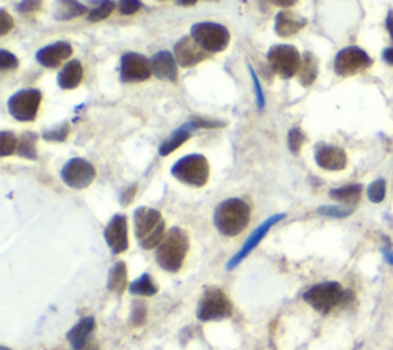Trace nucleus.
Here are the masks:
<instances>
[{"label": "nucleus", "mask_w": 393, "mask_h": 350, "mask_svg": "<svg viewBox=\"0 0 393 350\" xmlns=\"http://www.w3.org/2000/svg\"><path fill=\"white\" fill-rule=\"evenodd\" d=\"M19 66V60L14 54L8 52L5 50L0 51V69L8 71V69H15Z\"/></svg>", "instance_id": "36"}, {"label": "nucleus", "mask_w": 393, "mask_h": 350, "mask_svg": "<svg viewBox=\"0 0 393 350\" xmlns=\"http://www.w3.org/2000/svg\"><path fill=\"white\" fill-rule=\"evenodd\" d=\"M318 212L321 216H326V217H335V218H343V217H348L352 214V209H345V208H338V206H323V208H320Z\"/></svg>", "instance_id": "35"}, {"label": "nucleus", "mask_w": 393, "mask_h": 350, "mask_svg": "<svg viewBox=\"0 0 393 350\" xmlns=\"http://www.w3.org/2000/svg\"><path fill=\"white\" fill-rule=\"evenodd\" d=\"M59 86L62 90H76L83 80V66L78 60H71L59 73Z\"/></svg>", "instance_id": "21"}, {"label": "nucleus", "mask_w": 393, "mask_h": 350, "mask_svg": "<svg viewBox=\"0 0 393 350\" xmlns=\"http://www.w3.org/2000/svg\"><path fill=\"white\" fill-rule=\"evenodd\" d=\"M17 148H19V140L13 132L3 131L0 134V154H2V157L11 155Z\"/></svg>", "instance_id": "30"}, {"label": "nucleus", "mask_w": 393, "mask_h": 350, "mask_svg": "<svg viewBox=\"0 0 393 350\" xmlns=\"http://www.w3.org/2000/svg\"><path fill=\"white\" fill-rule=\"evenodd\" d=\"M73 55V46L66 42H56L42 48L36 54L37 62L45 68H57Z\"/></svg>", "instance_id": "17"}, {"label": "nucleus", "mask_w": 393, "mask_h": 350, "mask_svg": "<svg viewBox=\"0 0 393 350\" xmlns=\"http://www.w3.org/2000/svg\"><path fill=\"white\" fill-rule=\"evenodd\" d=\"M163 2H164V0H163Z\"/></svg>", "instance_id": "48"}, {"label": "nucleus", "mask_w": 393, "mask_h": 350, "mask_svg": "<svg viewBox=\"0 0 393 350\" xmlns=\"http://www.w3.org/2000/svg\"><path fill=\"white\" fill-rule=\"evenodd\" d=\"M361 190H363L361 185H349V186H344L340 189L330 190V197L335 198V200H338V202L355 203V202H358Z\"/></svg>", "instance_id": "27"}, {"label": "nucleus", "mask_w": 393, "mask_h": 350, "mask_svg": "<svg viewBox=\"0 0 393 350\" xmlns=\"http://www.w3.org/2000/svg\"><path fill=\"white\" fill-rule=\"evenodd\" d=\"M384 255H386V260L390 262V265H393V253L390 251H386L384 252Z\"/></svg>", "instance_id": "46"}, {"label": "nucleus", "mask_w": 393, "mask_h": 350, "mask_svg": "<svg viewBox=\"0 0 393 350\" xmlns=\"http://www.w3.org/2000/svg\"><path fill=\"white\" fill-rule=\"evenodd\" d=\"M152 74L151 60L137 52H128L122 57L120 78L124 83H140L148 80Z\"/></svg>", "instance_id": "12"}, {"label": "nucleus", "mask_w": 393, "mask_h": 350, "mask_svg": "<svg viewBox=\"0 0 393 350\" xmlns=\"http://www.w3.org/2000/svg\"><path fill=\"white\" fill-rule=\"evenodd\" d=\"M318 59L312 52H304L301 57V65L298 69V80L303 86H310L313 82L317 80L318 77Z\"/></svg>", "instance_id": "24"}, {"label": "nucleus", "mask_w": 393, "mask_h": 350, "mask_svg": "<svg viewBox=\"0 0 393 350\" xmlns=\"http://www.w3.org/2000/svg\"><path fill=\"white\" fill-rule=\"evenodd\" d=\"M115 8V4L113 0H101V2L94 8V10L90 11L88 14V20L90 22H100V20H105L108 19L109 15L113 14Z\"/></svg>", "instance_id": "29"}, {"label": "nucleus", "mask_w": 393, "mask_h": 350, "mask_svg": "<svg viewBox=\"0 0 393 350\" xmlns=\"http://www.w3.org/2000/svg\"><path fill=\"white\" fill-rule=\"evenodd\" d=\"M157 286L152 281V278L149 274L141 275L137 281H134L129 286V292L134 293V295H140V297H152L157 293Z\"/></svg>", "instance_id": "26"}, {"label": "nucleus", "mask_w": 393, "mask_h": 350, "mask_svg": "<svg viewBox=\"0 0 393 350\" xmlns=\"http://www.w3.org/2000/svg\"><path fill=\"white\" fill-rule=\"evenodd\" d=\"M96 178V168L83 158H71L62 169V180L73 189L88 188Z\"/></svg>", "instance_id": "11"}, {"label": "nucleus", "mask_w": 393, "mask_h": 350, "mask_svg": "<svg viewBox=\"0 0 393 350\" xmlns=\"http://www.w3.org/2000/svg\"><path fill=\"white\" fill-rule=\"evenodd\" d=\"M371 65L372 59L369 57L366 51L357 46H349L336 54L334 69L338 76L349 77L361 73V71L367 69Z\"/></svg>", "instance_id": "10"}, {"label": "nucleus", "mask_w": 393, "mask_h": 350, "mask_svg": "<svg viewBox=\"0 0 393 350\" xmlns=\"http://www.w3.org/2000/svg\"><path fill=\"white\" fill-rule=\"evenodd\" d=\"M86 11H88V8L78 0H56V4H54V19L59 22L77 19Z\"/></svg>", "instance_id": "22"}, {"label": "nucleus", "mask_w": 393, "mask_h": 350, "mask_svg": "<svg viewBox=\"0 0 393 350\" xmlns=\"http://www.w3.org/2000/svg\"><path fill=\"white\" fill-rule=\"evenodd\" d=\"M43 0H22L17 4V11L19 13H36L42 8Z\"/></svg>", "instance_id": "37"}, {"label": "nucleus", "mask_w": 393, "mask_h": 350, "mask_svg": "<svg viewBox=\"0 0 393 350\" xmlns=\"http://www.w3.org/2000/svg\"><path fill=\"white\" fill-rule=\"evenodd\" d=\"M367 195H369V200L372 203H381L384 200V197H386V181L383 178L373 181L367 189Z\"/></svg>", "instance_id": "31"}, {"label": "nucleus", "mask_w": 393, "mask_h": 350, "mask_svg": "<svg viewBox=\"0 0 393 350\" xmlns=\"http://www.w3.org/2000/svg\"><path fill=\"white\" fill-rule=\"evenodd\" d=\"M128 284V270L127 265L123 261L115 262L114 267L109 270V278H108V289L120 295L123 290L127 289Z\"/></svg>", "instance_id": "25"}, {"label": "nucleus", "mask_w": 393, "mask_h": 350, "mask_svg": "<svg viewBox=\"0 0 393 350\" xmlns=\"http://www.w3.org/2000/svg\"><path fill=\"white\" fill-rule=\"evenodd\" d=\"M250 221V208L240 198H229L220 203L214 214V223L220 234L237 237L245 230Z\"/></svg>", "instance_id": "1"}, {"label": "nucleus", "mask_w": 393, "mask_h": 350, "mask_svg": "<svg viewBox=\"0 0 393 350\" xmlns=\"http://www.w3.org/2000/svg\"><path fill=\"white\" fill-rule=\"evenodd\" d=\"M68 134H69V126H68V123H64V125L57 126V128L45 131L43 139L48 140V141H65L66 137H68Z\"/></svg>", "instance_id": "33"}, {"label": "nucleus", "mask_w": 393, "mask_h": 350, "mask_svg": "<svg viewBox=\"0 0 393 350\" xmlns=\"http://www.w3.org/2000/svg\"><path fill=\"white\" fill-rule=\"evenodd\" d=\"M196 2H199V0H177V4H178L180 6H192V5H195Z\"/></svg>", "instance_id": "45"}, {"label": "nucleus", "mask_w": 393, "mask_h": 350, "mask_svg": "<svg viewBox=\"0 0 393 350\" xmlns=\"http://www.w3.org/2000/svg\"><path fill=\"white\" fill-rule=\"evenodd\" d=\"M308 25V20H306L303 15L296 14L294 11H280L275 18V33L280 37H290L295 36L296 33Z\"/></svg>", "instance_id": "19"}, {"label": "nucleus", "mask_w": 393, "mask_h": 350, "mask_svg": "<svg viewBox=\"0 0 393 350\" xmlns=\"http://www.w3.org/2000/svg\"><path fill=\"white\" fill-rule=\"evenodd\" d=\"M344 300V290L340 283L330 281L317 284L304 293V301L321 314H329Z\"/></svg>", "instance_id": "7"}, {"label": "nucleus", "mask_w": 393, "mask_h": 350, "mask_svg": "<svg viewBox=\"0 0 393 350\" xmlns=\"http://www.w3.org/2000/svg\"><path fill=\"white\" fill-rule=\"evenodd\" d=\"M96 329V320L92 316H86L78 321L73 329L68 332V341L73 350H85L91 341V335Z\"/></svg>", "instance_id": "20"}, {"label": "nucleus", "mask_w": 393, "mask_h": 350, "mask_svg": "<svg viewBox=\"0 0 393 350\" xmlns=\"http://www.w3.org/2000/svg\"><path fill=\"white\" fill-rule=\"evenodd\" d=\"M384 59H386V62H389L390 65H393V48H389V50L384 51Z\"/></svg>", "instance_id": "44"}, {"label": "nucleus", "mask_w": 393, "mask_h": 350, "mask_svg": "<svg viewBox=\"0 0 393 350\" xmlns=\"http://www.w3.org/2000/svg\"><path fill=\"white\" fill-rule=\"evenodd\" d=\"M267 60L273 69L283 78H292L301 65V55L292 45H275L267 51Z\"/></svg>", "instance_id": "6"}, {"label": "nucleus", "mask_w": 393, "mask_h": 350, "mask_svg": "<svg viewBox=\"0 0 393 350\" xmlns=\"http://www.w3.org/2000/svg\"><path fill=\"white\" fill-rule=\"evenodd\" d=\"M194 130H195V126L190 122V123H186L185 126H182V128H178L177 131L172 132L171 137L160 146V150H159L160 155L166 157V155L174 153L176 149H178L180 146L183 145V143H186L187 140L191 139Z\"/></svg>", "instance_id": "23"}, {"label": "nucleus", "mask_w": 393, "mask_h": 350, "mask_svg": "<svg viewBox=\"0 0 393 350\" xmlns=\"http://www.w3.org/2000/svg\"><path fill=\"white\" fill-rule=\"evenodd\" d=\"M199 318L201 321H218L232 315L231 300L220 289H209L204 293L199 306Z\"/></svg>", "instance_id": "9"}, {"label": "nucleus", "mask_w": 393, "mask_h": 350, "mask_svg": "<svg viewBox=\"0 0 393 350\" xmlns=\"http://www.w3.org/2000/svg\"><path fill=\"white\" fill-rule=\"evenodd\" d=\"M146 314V309L143 304H137L136 309H134V312H132V323L138 326L145 321V315Z\"/></svg>", "instance_id": "41"}, {"label": "nucleus", "mask_w": 393, "mask_h": 350, "mask_svg": "<svg viewBox=\"0 0 393 350\" xmlns=\"http://www.w3.org/2000/svg\"><path fill=\"white\" fill-rule=\"evenodd\" d=\"M306 141V135L303 134V131L300 128H294L290 130L289 137H287V143H289V149L292 154H300V150Z\"/></svg>", "instance_id": "32"}, {"label": "nucleus", "mask_w": 393, "mask_h": 350, "mask_svg": "<svg viewBox=\"0 0 393 350\" xmlns=\"http://www.w3.org/2000/svg\"><path fill=\"white\" fill-rule=\"evenodd\" d=\"M134 226H136V235L138 243L143 249L159 248V244L164 238V221L162 214L152 209L141 206L134 212Z\"/></svg>", "instance_id": "3"}, {"label": "nucleus", "mask_w": 393, "mask_h": 350, "mask_svg": "<svg viewBox=\"0 0 393 350\" xmlns=\"http://www.w3.org/2000/svg\"><path fill=\"white\" fill-rule=\"evenodd\" d=\"M187 249H190L187 235L180 227H172L157 248V261L168 272H178L183 266Z\"/></svg>", "instance_id": "2"}, {"label": "nucleus", "mask_w": 393, "mask_h": 350, "mask_svg": "<svg viewBox=\"0 0 393 350\" xmlns=\"http://www.w3.org/2000/svg\"><path fill=\"white\" fill-rule=\"evenodd\" d=\"M143 4L140 0H119V11L123 15H131L136 14L141 10Z\"/></svg>", "instance_id": "34"}, {"label": "nucleus", "mask_w": 393, "mask_h": 350, "mask_svg": "<svg viewBox=\"0 0 393 350\" xmlns=\"http://www.w3.org/2000/svg\"><path fill=\"white\" fill-rule=\"evenodd\" d=\"M0 350H10L8 347H0Z\"/></svg>", "instance_id": "47"}, {"label": "nucleus", "mask_w": 393, "mask_h": 350, "mask_svg": "<svg viewBox=\"0 0 393 350\" xmlns=\"http://www.w3.org/2000/svg\"><path fill=\"white\" fill-rule=\"evenodd\" d=\"M315 162L326 171H341L348 164V155L338 146L321 145L317 148Z\"/></svg>", "instance_id": "18"}, {"label": "nucleus", "mask_w": 393, "mask_h": 350, "mask_svg": "<svg viewBox=\"0 0 393 350\" xmlns=\"http://www.w3.org/2000/svg\"><path fill=\"white\" fill-rule=\"evenodd\" d=\"M174 55L182 68H192L209 57V52L196 43L191 36L180 38L174 46Z\"/></svg>", "instance_id": "13"}, {"label": "nucleus", "mask_w": 393, "mask_h": 350, "mask_svg": "<svg viewBox=\"0 0 393 350\" xmlns=\"http://www.w3.org/2000/svg\"><path fill=\"white\" fill-rule=\"evenodd\" d=\"M171 174L187 186L201 188L209 180V163L204 155H186L172 166Z\"/></svg>", "instance_id": "4"}, {"label": "nucleus", "mask_w": 393, "mask_h": 350, "mask_svg": "<svg viewBox=\"0 0 393 350\" xmlns=\"http://www.w3.org/2000/svg\"><path fill=\"white\" fill-rule=\"evenodd\" d=\"M250 76H252V80H254V85H255V92H257V103H258V106L264 108V95H263V91H262L260 83H258L257 74L254 73V69H252V68H250Z\"/></svg>", "instance_id": "40"}, {"label": "nucleus", "mask_w": 393, "mask_h": 350, "mask_svg": "<svg viewBox=\"0 0 393 350\" xmlns=\"http://www.w3.org/2000/svg\"><path fill=\"white\" fill-rule=\"evenodd\" d=\"M269 2L280 8H290V6H294L298 0H269Z\"/></svg>", "instance_id": "42"}, {"label": "nucleus", "mask_w": 393, "mask_h": 350, "mask_svg": "<svg viewBox=\"0 0 393 350\" xmlns=\"http://www.w3.org/2000/svg\"><path fill=\"white\" fill-rule=\"evenodd\" d=\"M191 37L209 54L224 51L231 42L227 28L214 22L195 23L191 28Z\"/></svg>", "instance_id": "5"}, {"label": "nucleus", "mask_w": 393, "mask_h": 350, "mask_svg": "<svg viewBox=\"0 0 393 350\" xmlns=\"http://www.w3.org/2000/svg\"><path fill=\"white\" fill-rule=\"evenodd\" d=\"M36 141L37 135L33 132H25L19 140V148L17 153L20 157L29 158V160H36L37 158V150H36Z\"/></svg>", "instance_id": "28"}, {"label": "nucleus", "mask_w": 393, "mask_h": 350, "mask_svg": "<svg viewBox=\"0 0 393 350\" xmlns=\"http://www.w3.org/2000/svg\"><path fill=\"white\" fill-rule=\"evenodd\" d=\"M191 123L195 126V130H199V128H204V130H208V128H220V126H223V125H224V123H222V122L208 120V118H201V117L192 118Z\"/></svg>", "instance_id": "39"}, {"label": "nucleus", "mask_w": 393, "mask_h": 350, "mask_svg": "<svg viewBox=\"0 0 393 350\" xmlns=\"http://www.w3.org/2000/svg\"><path fill=\"white\" fill-rule=\"evenodd\" d=\"M42 103V92L38 90H22L15 92L13 97L8 100V109L10 114L19 122H33L38 114Z\"/></svg>", "instance_id": "8"}, {"label": "nucleus", "mask_w": 393, "mask_h": 350, "mask_svg": "<svg viewBox=\"0 0 393 350\" xmlns=\"http://www.w3.org/2000/svg\"><path fill=\"white\" fill-rule=\"evenodd\" d=\"M152 74L164 82L176 83L178 80V63L176 60V55H172L169 51L157 52L151 59Z\"/></svg>", "instance_id": "16"}, {"label": "nucleus", "mask_w": 393, "mask_h": 350, "mask_svg": "<svg viewBox=\"0 0 393 350\" xmlns=\"http://www.w3.org/2000/svg\"><path fill=\"white\" fill-rule=\"evenodd\" d=\"M105 240L113 253H122L128 249V221L124 216H114L105 229Z\"/></svg>", "instance_id": "15"}, {"label": "nucleus", "mask_w": 393, "mask_h": 350, "mask_svg": "<svg viewBox=\"0 0 393 350\" xmlns=\"http://www.w3.org/2000/svg\"><path fill=\"white\" fill-rule=\"evenodd\" d=\"M386 27H387V29H389V34H390L392 41H393V11H390V13H389V15H387Z\"/></svg>", "instance_id": "43"}, {"label": "nucleus", "mask_w": 393, "mask_h": 350, "mask_svg": "<svg viewBox=\"0 0 393 350\" xmlns=\"http://www.w3.org/2000/svg\"><path fill=\"white\" fill-rule=\"evenodd\" d=\"M286 216L285 214H277V216H272L271 218H267L263 225L260 227H257L252 234H250V237L246 240V243L243 244V248L235 253V255L229 260V262H227V269H234V267H237L240 262L245 260L250 252H252L255 248H257V244L260 243L263 238L266 237V234L269 232V230L277 225V223H280L283 218H285Z\"/></svg>", "instance_id": "14"}, {"label": "nucleus", "mask_w": 393, "mask_h": 350, "mask_svg": "<svg viewBox=\"0 0 393 350\" xmlns=\"http://www.w3.org/2000/svg\"><path fill=\"white\" fill-rule=\"evenodd\" d=\"M14 27V20L8 11H0V36H6Z\"/></svg>", "instance_id": "38"}]
</instances>
